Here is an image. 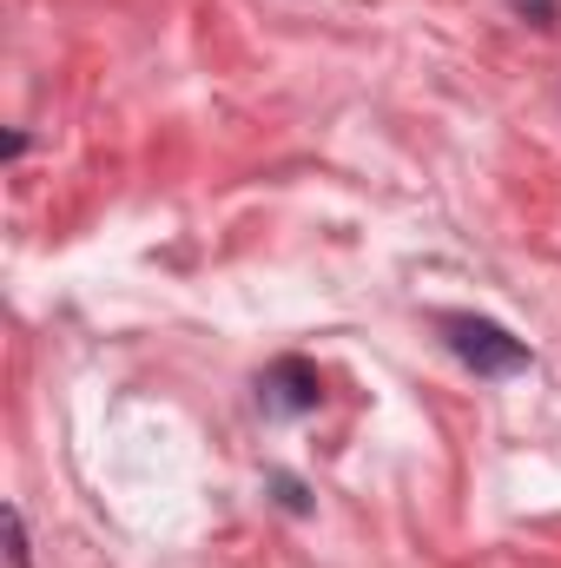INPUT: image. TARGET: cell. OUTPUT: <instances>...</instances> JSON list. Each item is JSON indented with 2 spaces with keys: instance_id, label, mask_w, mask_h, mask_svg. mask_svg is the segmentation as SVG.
<instances>
[{
  "instance_id": "cell-1",
  "label": "cell",
  "mask_w": 561,
  "mask_h": 568,
  "mask_svg": "<svg viewBox=\"0 0 561 568\" xmlns=\"http://www.w3.org/2000/svg\"><path fill=\"white\" fill-rule=\"evenodd\" d=\"M436 331H442V344H449V357L462 364V371H476L482 384H502V377H522L536 357H529V344L509 331V324H496V317H482V311H436Z\"/></svg>"
},
{
  "instance_id": "cell-3",
  "label": "cell",
  "mask_w": 561,
  "mask_h": 568,
  "mask_svg": "<svg viewBox=\"0 0 561 568\" xmlns=\"http://www.w3.org/2000/svg\"><path fill=\"white\" fill-rule=\"evenodd\" d=\"M7 562L33 568V549H27V523H20V509H7Z\"/></svg>"
},
{
  "instance_id": "cell-2",
  "label": "cell",
  "mask_w": 561,
  "mask_h": 568,
  "mask_svg": "<svg viewBox=\"0 0 561 568\" xmlns=\"http://www.w3.org/2000/svg\"><path fill=\"white\" fill-rule=\"evenodd\" d=\"M258 404H265L272 417H310V410L324 404V371H317L310 357H278V364H265Z\"/></svg>"
},
{
  "instance_id": "cell-5",
  "label": "cell",
  "mask_w": 561,
  "mask_h": 568,
  "mask_svg": "<svg viewBox=\"0 0 561 568\" xmlns=\"http://www.w3.org/2000/svg\"><path fill=\"white\" fill-rule=\"evenodd\" d=\"M509 7H516V13H529V20H536V27H555V0H509Z\"/></svg>"
},
{
  "instance_id": "cell-4",
  "label": "cell",
  "mask_w": 561,
  "mask_h": 568,
  "mask_svg": "<svg viewBox=\"0 0 561 568\" xmlns=\"http://www.w3.org/2000/svg\"><path fill=\"white\" fill-rule=\"evenodd\" d=\"M272 489H278V503L290 509V516H304V509H310V496H304V483H297V476H272Z\"/></svg>"
}]
</instances>
